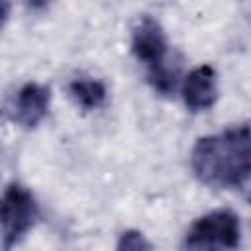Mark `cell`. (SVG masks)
<instances>
[{
	"mask_svg": "<svg viewBox=\"0 0 251 251\" xmlns=\"http://www.w3.org/2000/svg\"><path fill=\"white\" fill-rule=\"evenodd\" d=\"M190 169L206 186L251 192V127L233 126L196 139Z\"/></svg>",
	"mask_w": 251,
	"mask_h": 251,
	"instance_id": "obj_1",
	"label": "cell"
},
{
	"mask_svg": "<svg viewBox=\"0 0 251 251\" xmlns=\"http://www.w3.org/2000/svg\"><path fill=\"white\" fill-rule=\"evenodd\" d=\"M241 243V222L233 210H212L192 222L182 251H235Z\"/></svg>",
	"mask_w": 251,
	"mask_h": 251,
	"instance_id": "obj_2",
	"label": "cell"
},
{
	"mask_svg": "<svg viewBox=\"0 0 251 251\" xmlns=\"http://www.w3.org/2000/svg\"><path fill=\"white\" fill-rule=\"evenodd\" d=\"M39 218V206L35 196L22 184L10 182L4 188L0 204V229H2V249L12 251L25 233L35 226Z\"/></svg>",
	"mask_w": 251,
	"mask_h": 251,
	"instance_id": "obj_3",
	"label": "cell"
},
{
	"mask_svg": "<svg viewBox=\"0 0 251 251\" xmlns=\"http://www.w3.org/2000/svg\"><path fill=\"white\" fill-rule=\"evenodd\" d=\"M131 53L139 63L145 65L147 73L171 63L165 29L155 18L143 16L137 20L131 29Z\"/></svg>",
	"mask_w": 251,
	"mask_h": 251,
	"instance_id": "obj_4",
	"label": "cell"
},
{
	"mask_svg": "<svg viewBox=\"0 0 251 251\" xmlns=\"http://www.w3.org/2000/svg\"><path fill=\"white\" fill-rule=\"evenodd\" d=\"M51 102V90L39 82H25L14 96L12 118L25 129H33L47 116Z\"/></svg>",
	"mask_w": 251,
	"mask_h": 251,
	"instance_id": "obj_5",
	"label": "cell"
},
{
	"mask_svg": "<svg viewBox=\"0 0 251 251\" xmlns=\"http://www.w3.org/2000/svg\"><path fill=\"white\" fill-rule=\"evenodd\" d=\"M184 106L190 112L210 110L218 100V75L212 65H200L192 69L180 86Z\"/></svg>",
	"mask_w": 251,
	"mask_h": 251,
	"instance_id": "obj_6",
	"label": "cell"
},
{
	"mask_svg": "<svg viewBox=\"0 0 251 251\" xmlns=\"http://www.w3.org/2000/svg\"><path fill=\"white\" fill-rule=\"evenodd\" d=\"M69 94L71 98L84 110H96L104 106L108 90L102 80L92 76H76L69 82Z\"/></svg>",
	"mask_w": 251,
	"mask_h": 251,
	"instance_id": "obj_7",
	"label": "cell"
},
{
	"mask_svg": "<svg viewBox=\"0 0 251 251\" xmlns=\"http://www.w3.org/2000/svg\"><path fill=\"white\" fill-rule=\"evenodd\" d=\"M116 251H151V245H149V241L145 239V235L141 231L126 229L118 237Z\"/></svg>",
	"mask_w": 251,
	"mask_h": 251,
	"instance_id": "obj_8",
	"label": "cell"
}]
</instances>
